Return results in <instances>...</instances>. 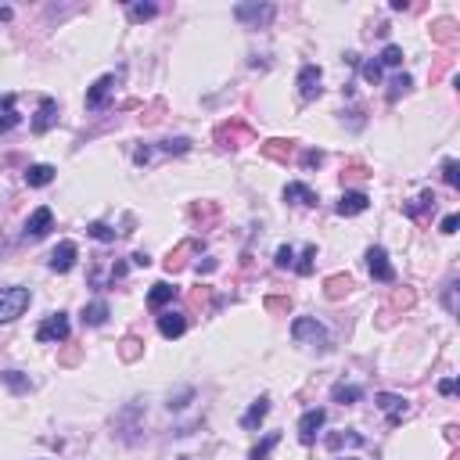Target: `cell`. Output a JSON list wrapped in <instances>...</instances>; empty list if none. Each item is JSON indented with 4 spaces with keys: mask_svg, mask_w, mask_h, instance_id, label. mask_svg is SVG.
<instances>
[{
    "mask_svg": "<svg viewBox=\"0 0 460 460\" xmlns=\"http://www.w3.org/2000/svg\"><path fill=\"white\" fill-rule=\"evenodd\" d=\"M33 302V291L22 284H11V288H0V324H11L18 320Z\"/></svg>",
    "mask_w": 460,
    "mask_h": 460,
    "instance_id": "6da1fadb",
    "label": "cell"
},
{
    "mask_svg": "<svg viewBox=\"0 0 460 460\" xmlns=\"http://www.w3.org/2000/svg\"><path fill=\"white\" fill-rule=\"evenodd\" d=\"M291 338H295L299 345H313V349H320V352H327V349H331V338H327L324 324H317V317H299L295 324H291Z\"/></svg>",
    "mask_w": 460,
    "mask_h": 460,
    "instance_id": "7a4b0ae2",
    "label": "cell"
},
{
    "mask_svg": "<svg viewBox=\"0 0 460 460\" xmlns=\"http://www.w3.org/2000/svg\"><path fill=\"white\" fill-rule=\"evenodd\" d=\"M252 137L256 133L245 119H230L216 126V144H223V148H245V144H252Z\"/></svg>",
    "mask_w": 460,
    "mask_h": 460,
    "instance_id": "3957f363",
    "label": "cell"
},
{
    "mask_svg": "<svg viewBox=\"0 0 460 460\" xmlns=\"http://www.w3.org/2000/svg\"><path fill=\"white\" fill-rule=\"evenodd\" d=\"M234 18L238 22H245V26H270L277 18V8L274 4H238L234 8Z\"/></svg>",
    "mask_w": 460,
    "mask_h": 460,
    "instance_id": "277c9868",
    "label": "cell"
},
{
    "mask_svg": "<svg viewBox=\"0 0 460 460\" xmlns=\"http://www.w3.org/2000/svg\"><path fill=\"white\" fill-rule=\"evenodd\" d=\"M367 270H370V277L381 281V284H392V281H395V270H392L388 252H385L381 245H370V248H367Z\"/></svg>",
    "mask_w": 460,
    "mask_h": 460,
    "instance_id": "5b68a950",
    "label": "cell"
},
{
    "mask_svg": "<svg viewBox=\"0 0 460 460\" xmlns=\"http://www.w3.org/2000/svg\"><path fill=\"white\" fill-rule=\"evenodd\" d=\"M374 403H378V410H385V417H388L392 428L410 413V403L403 400V395H395V392H378V395H374Z\"/></svg>",
    "mask_w": 460,
    "mask_h": 460,
    "instance_id": "8992f818",
    "label": "cell"
},
{
    "mask_svg": "<svg viewBox=\"0 0 460 460\" xmlns=\"http://www.w3.org/2000/svg\"><path fill=\"white\" fill-rule=\"evenodd\" d=\"M69 338V317L65 313H51V317L36 327V342H65Z\"/></svg>",
    "mask_w": 460,
    "mask_h": 460,
    "instance_id": "52a82bcc",
    "label": "cell"
},
{
    "mask_svg": "<svg viewBox=\"0 0 460 460\" xmlns=\"http://www.w3.org/2000/svg\"><path fill=\"white\" fill-rule=\"evenodd\" d=\"M76 256H79V248H76V241H61L54 252H51V259H47V266L54 270V274H69V270L76 266Z\"/></svg>",
    "mask_w": 460,
    "mask_h": 460,
    "instance_id": "ba28073f",
    "label": "cell"
},
{
    "mask_svg": "<svg viewBox=\"0 0 460 460\" xmlns=\"http://www.w3.org/2000/svg\"><path fill=\"white\" fill-rule=\"evenodd\" d=\"M54 227V213L47 205H40L36 213L26 220V238H33V241H40V238H47V230Z\"/></svg>",
    "mask_w": 460,
    "mask_h": 460,
    "instance_id": "9c48e42d",
    "label": "cell"
},
{
    "mask_svg": "<svg viewBox=\"0 0 460 460\" xmlns=\"http://www.w3.org/2000/svg\"><path fill=\"white\" fill-rule=\"evenodd\" d=\"M320 79H324L320 65H302V72H299V94H302V101L320 97Z\"/></svg>",
    "mask_w": 460,
    "mask_h": 460,
    "instance_id": "30bf717a",
    "label": "cell"
},
{
    "mask_svg": "<svg viewBox=\"0 0 460 460\" xmlns=\"http://www.w3.org/2000/svg\"><path fill=\"white\" fill-rule=\"evenodd\" d=\"M324 421H327V413H324V410H306V413H302V421H299V443L309 446L313 438H317V432L324 428Z\"/></svg>",
    "mask_w": 460,
    "mask_h": 460,
    "instance_id": "8fae6325",
    "label": "cell"
},
{
    "mask_svg": "<svg viewBox=\"0 0 460 460\" xmlns=\"http://www.w3.org/2000/svg\"><path fill=\"white\" fill-rule=\"evenodd\" d=\"M58 122V101L54 97H40V108H36V119H33V133H47Z\"/></svg>",
    "mask_w": 460,
    "mask_h": 460,
    "instance_id": "7c38bea8",
    "label": "cell"
},
{
    "mask_svg": "<svg viewBox=\"0 0 460 460\" xmlns=\"http://www.w3.org/2000/svg\"><path fill=\"white\" fill-rule=\"evenodd\" d=\"M115 90V76H101L94 87L87 90V108L90 112H97V108H104V101H108V94Z\"/></svg>",
    "mask_w": 460,
    "mask_h": 460,
    "instance_id": "4fadbf2b",
    "label": "cell"
},
{
    "mask_svg": "<svg viewBox=\"0 0 460 460\" xmlns=\"http://www.w3.org/2000/svg\"><path fill=\"white\" fill-rule=\"evenodd\" d=\"M367 205H370V198L363 191H345L338 198V216H360V213H367Z\"/></svg>",
    "mask_w": 460,
    "mask_h": 460,
    "instance_id": "5bb4252c",
    "label": "cell"
},
{
    "mask_svg": "<svg viewBox=\"0 0 460 460\" xmlns=\"http://www.w3.org/2000/svg\"><path fill=\"white\" fill-rule=\"evenodd\" d=\"M187 331V317H183V313H162V317H158V334H162V338H180V334Z\"/></svg>",
    "mask_w": 460,
    "mask_h": 460,
    "instance_id": "9a60e30c",
    "label": "cell"
},
{
    "mask_svg": "<svg viewBox=\"0 0 460 460\" xmlns=\"http://www.w3.org/2000/svg\"><path fill=\"white\" fill-rule=\"evenodd\" d=\"M176 299V284H170V281H158V284H151V291H148V309H162V306H170Z\"/></svg>",
    "mask_w": 460,
    "mask_h": 460,
    "instance_id": "2e32d148",
    "label": "cell"
},
{
    "mask_svg": "<svg viewBox=\"0 0 460 460\" xmlns=\"http://www.w3.org/2000/svg\"><path fill=\"white\" fill-rule=\"evenodd\" d=\"M284 202H291V205H317V191L306 187V183H299V180H291L284 187Z\"/></svg>",
    "mask_w": 460,
    "mask_h": 460,
    "instance_id": "e0dca14e",
    "label": "cell"
},
{
    "mask_svg": "<svg viewBox=\"0 0 460 460\" xmlns=\"http://www.w3.org/2000/svg\"><path fill=\"white\" fill-rule=\"evenodd\" d=\"M191 252H198V241H180L176 248L170 256H165V270H170V274H176V270H183L187 266V256Z\"/></svg>",
    "mask_w": 460,
    "mask_h": 460,
    "instance_id": "ac0fdd59",
    "label": "cell"
},
{
    "mask_svg": "<svg viewBox=\"0 0 460 460\" xmlns=\"http://www.w3.org/2000/svg\"><path fill=\"white\" fill-rule=\"evenodd\" d=\"M349 291H352V277H349V274H334V277H327V281H324V295H327L331 302L345 299Z\"/></svg>",
    "mask_w": 460,
    "mask_h": 460,
    "instance_id": "d6986e66",
    "label": "cell"
},
{
    "mask_svg": "<svg viewBox=\"0 0 460 460\" xmlns=\"http://www.w3.org/2000/svg\"><path fill=\"white\" fill-rule=\"evenodd\" d=\"M432 40H435V44H446V47H453L457 40H460V33H457V22H453V18H438V22L432 26Z\"/></svg>",
    "mask_w": 460,
    "mask_h": 460,
    "instance_id": "ffe728a7",
    "label": "cell"
},
{
    "mask_svg": "<svg viewBox=\"0 0 460 460\" xmlns=\"http://www.w3.org/2000/svg\"><path fill=\"white\" fill-rule=\"evenodd\" d=\"M331 400L334 403H342V406H352V403H360L363 400V388L360 385H345V381H338L331 388Z\"/></svg>",
    "mask_w": 460,
    "mask_h": 460,
    "instance_id": "44dd1931",
    "label": "cell"
},
{
    "mask_svg": "<svg viewBox=\"0 0 460 460\" xmlns=\"http://www.w3.org/2000/svg\"><path fill=\"white\" fill-rule=\"evenodd\" d=\"M266 413H270V400H266V395H259V400L245 410V417H241V428H259Z\"/></svg>",
    "mask_w": 460,
    "mask_h": 460,
    "instance_id": "7402d4cb",
    "label": "cell"
},
{
    "mask_svg": "<svg viewBox=\"0 0 460 460\" xmlns=\"http://www.w3.org/2000/svg\"><path fill=\"white\" fill-rule=\"evenodd\" d=\"M51 180H54V165H47V162H36V165L26 170V183L29 187H47Z\"/></svg>",
    "mask_w": 460,
    "mask_h": 460,
    "instance_id": "603a6c76",
    "label": "cell"
},
{
    "mask_svg": "<svg viewBox=\"0 0 460 460\" xmlns=\"http://www.w3.org/2000/svg\"><path fill=\"white\" fill-rule=\"evenodd\" d=\"M104 320H108V302H104V299L83 306V324H87V327H101Z\"/></svg>",
    "mask_w": 460,
    "mask_h": 460,
    "instance_id": "cb8c5ba5",
    "label": "cell"
},
{
    "mask_svg": "<svg viewBox=\"0 0 460 460\" xmlns=\"http://www.w3.org/2000/svg\"><path fill=\"white\" fill-rule=\"evenodd\" d=\"M18 126V112H15V94H4L0 101V133H8Z\"/></svg>",
    "mask_w": 460,
    "mask_h": 460,
    "instance_id": "d4e9b609",
    "label": "cell"
},
{
    "mask_svg": "<svg viewBox=\"0 0 460 460\" xmlns=\"http://www.w3.org/2000/svg\"><path fill=\"white\" fill-rule=\"evenodd\" d=\"M428 208H435V195L432 191H425L421 198H413V202H406L403 205V216H410V220H421Z\"/></svg>",
    "mask_w": 460,
    "mask_h": 460,
    "instance_id": "484cf974",
    "label": "cell"
},
{
    "mask_svg": "<svg viewBox=\"0 0 460 460\" xmlns=\"http://www.w3.org/2000/svg\"><path fill=\"white\" fill-rule=\"evenodd\" d=\"M263 155L274 158V162H288V158H291V140H281V137L266 140V144H263Z\"/></svg>",
    "mask_w": 460,
    "mask_h": 460,
    "instance_id": "4316f807",
    "label": "cell"
},
{
    "mask_svg": "<svg viewBox=\"0 0 460 460\" xmlns=\"http://www.w3.org/2000/svg\"><path fill=\"white\" fill-rule=\"evenodd\" d=\"M363 443H367V438H363L360 432H352V428L327 435V446H331V450H338V446H363Z\"/></svg>",
    "mask_w": 460,
    "mask_h": 460,
    "instance_id": "83f0119b",
    "label": "cell"
},
{
    "mask_svg": "<svg viewBox=\"0 0 460 460\" xmlns=\"http://www.w3.org/2000/svg\"><path fill=\"white\" fill-rule=\"evenodd\" d=\"M140 352H144V342L137 338V334H126V338L119 342V360L133 363V360H140Z\"/></svg>",
    "mask_w": 460,
    "mask_h": 460,
    "instance_id": "f1b7e54d",
    "label": "cell"
},
{
    "mask_svg": "<svg viewBox=\"0 0 460 460\" xmlns=\"http://www.w3.org/2000/svg\"><path fill=\"white\" fill-rule=\"evenodd\" d=\"M0 381H4L15 395H22V392H29V388H33V381L26 378L22 370H4V374H0Z\"/></svg>",
    "mask_w": 460,
    "mask_h": 460,
    "instance_id": "f546056e",
    "label": "cell"
},
{
    "mask_svg": "<svg viewBox=\"0 0 460 460\" xmlns=\"http://www.w3.org/2000/svg\"><path fill=\"white\" fill-rule=\"evenodd\" d=\"M187 213H191V220H202V223H213V220L220 216V205H216V202H202V205L195 202L191 208H187Z\"/></svg>",
    "mask_w": 460,
    "mask_h": 460,
    "instance_id": "4dcf8cb0",
    "label": "cell"
},
{
    "mask_svg": "<svg viewBox=\"0 0 460 460\" xmlns=\"http://www.w3.org/2000/svg\"><path fill=\"white\" fill-rule=\"evenodd\" d=\"M277 443H281V435H277V432H270V435L263 438L259 446H252V453H248V460H266L270 453H274V446H277Z\"/></svg>",
    "mask_w": 460,
    "mask_h": 460,
    "instance_id": "1f68e13d",
    "label": "cell"
},
{
    "mask_svg": "<svg viewBox=\"0 0 460 460\" xmlns=\"http://www.w3.org/2000/svg\"><path fill=\"white\" fill-rule=\"evenodd\" d=\"M388 87H392V90H388V101H400V94H406V90L413 87V79H410L406 72H400V76L388 83Z\"/></svg>",
    "mask_w": 460,
    "mask_h": 460,
    "instance_id": "d6a6232c",
    "label": "cell"
},
{
    "mask_svg": "<svg viewBox=\"0 0 460 460\" xmlns=\"http://www.w3.org/2000/svg\"><path fill=\"white\" fill-rule=\"evenodd\" d=\"M162 151H165V155H187V151H191V140H187V137L162 140Z\"/></svg>",
    "mask_w": 460,
    "mask_h": 460,
    "instance_id": "836d02e7",
    "label": "cell"
},
{
    "mask_svg": "<svg viewBox=\"0 0 460 460\" xmlns=\"http://www.w3.org/2000/svg\"><path fill=\"white\" fill-rule=\"evenodd\" d=\"M126 11H130L133 22H148V18H155V15H158V8H155V4H130Z\"/></svg>",
    "mask_w": 460,
    "mask_h": 460,
    "instance_id": "e575fe53",
    "label": "cell"
},
{
    "mask_svg": "<svg viewBox=\"0 0 460 460\" xmlns=\"http://www.w3.org/2000/svg\"><path fill=\"white\" fill-rule=\"evenodd\" d=\"M87 234H90V238H94V241H115V230H112V227H108V223H101V220H97V223H90V227H87Z\"/></svg>",
    "mask_w": 460,
    "mask_h": 460,
    "instance_id": "d590c367",
    "label": "cell"
},
{
    "mask_svg": "<svg viewBox=\"0 0 460 460\" xmlns=\"http://www.w3.org/2000/svg\"><path fill=\"white\" fill-rule=\"evenodd\" d=\"M274 266H277V270L295 266V248H291V245H281V248H277V256H274Z\"/></svg>",
    "mask_w": 460,
    "mask_h": 460,
    "instance_id": "8d00e7d4",
    "label": "cell"
},
{
    "mask_svg": "<svg viewBox=\"0 0 460 460\" xmlns=\"http://www.w3.org/2000/svg\"><path fill=\"white\" fill-rule=\"evenodd\" d=\"M443 180H446L450 187H460V162H457V158H446V162H443Z\"/></svg>",
    "mask_w": 460,
    "mask_h": 460,
    "instance_id": "74e56055",
    "label": "cell"
},
{
    "mask_svg": "<svg viewBox=\"0 0 460 460\" xmlns=\"http://www.w3.org/2000/svg\"><path fill=\"white\" fill-rule=\"evenodd\" d=\"M378 65H403V47H395V44H388L385 51H381V61H378Z\"/></svg>",
    "mask_w": 460,
    "mask_h": 460,
    "instance_id": "f35d334b",
    "label": "cell"
},
{
    "mask_svg": "<svg viewBox=\"0 0 460 460\" xmlns=\"http://www.w3.org/2000/svg\"><path fill=\"white\" fill-rule=\"evenodd\" d=\"M313 259H317V245H306V252H302V263H295V270L302 277H309L313 274Z\"/></svg>",
    "mask_w": 460,
    "mask_h": 460,
    "instance_id": "ab89813d",
    "label": "cell"
},
{
    "mask_svg": "<svg viewBox=\"0 0 460 460\" xmlns=\"http://www.w3.org/2000/svg\"><path fill=\"white\" fill-rule=\"evenodd\" d=\"M263 306H266V313H291V299H284V295H270Z\"/></svg>",
    "mask_w": 460,
    "mask_h": 460,
    "instance_id": "60d3db41",
    "label": "cell"
},
{
    "mask_svg": "<svg viewBox=\"0 0 460 460\" xmlns=\"http://www.w3.org/2000/svg\"><path fill=\"white\" fill-rule=\"evenodd\" d=\"M360 72H363V79H367V83H378V79H381V65H378V61H363Z\"/></svg>",
    "mask_w": 460,
    "mask_h": 460,
    "instance_id": "b9f144b4",
    "label": "cell"
},
{
    "mask_svg": "<svg viewBox=\"0 0 460 460\" xmlns=\"http://www.w3.org/2000/svg\"><path fill=\"white\" fill-rule=\"evenodd\" d=\"M413 299H417V291L413 288H403V291H395V295H392V306H413Z\"/></svg>",
    "mask_w": 460,
    "mask_h": 460,
    "instance_id": "7bdbcfd3",
    "label": "cell"
},
{
    "mask_svg": "<svg viewBox=\"0 0 460 460\" xmlns=\"http://www.w3.org/2000/svg\"><path fill=\"white\" fill-rule=\"evenodd\" d=\"M79 360H83V349H65V352L58 356L61 367H72V363H79Z\"/></svg>",
    "mask_w": 460,
    "mask_h": 460,
    "instance_id": "ee69618b",
    "label": "cell"
},
{
    "mask_svg": "<svg viewBox=\"0 0 460 460\" xmlns=\"http://www.w3.org/2000/svg\"><path fill=\"white\" fill-rule=\"evenodd\" d=\"M302 165H306V170H320V165H324V151H306Z\"/></svg>",
    "mask_w": 460,
    "mask_h": 460,
    "instance_id": "f6af8a7d",
    "label": "cell"
},
{
    "mask_svg": "<svg viewBox=\"0 0 460 460\" xmlns=\"http://www.w3.org/2000/svg\"><path fill=\"white\" fill-rule=\"evenodd\" d=\"M443 302H446V309H450V313H457V281H450V284H446V299H443Z\"/></svg>",
    "mask_w": 460,
    "mask_h": 460,
    "instance_id": "bcb514c9",
    "label": "cell"
},
{
    "mask_svg": "<svg viewBox=\"0 0 460 460\" xmlns=\"http://www.w3.org/2000/svg\"><path fill=\"white\" fill-rule=\"evenodd\" d=\"M457 227H460V216H457V213H450V216L443 220V227H438V230H443V234H457Z\"/></svg>",
    "mask_w": 460,
    "mask_h": 460,
    "instance_id": "7dc6e473",
    "label": "cell"
},
{
    "mask_svg": "<svg viewBox=\"0 0 460 460\" xmlns=\"http://www.w3.org/2000/svg\"><path fill=\"white\" fill-rule=\"evenodd\" d=\"M345 176H367V165L363 162H349L345 165Z\"/></svg>",
    "mask_w": 460,
    "mask_h": 460,
    "instance_id": "c3c4849f",
    "label": "cell"
},
{
    "mask_svg": "<svg viewBox=\"0 0 460 460\" xmlns=\"http://www.w3.org/2000/svg\"><path fill=\"white\" fill-rule=\"evenodd\" d=\"M438 392H443V395H453V392H457V381H453V378H446V381H438Z\"/></svg>",
    "mask_w": 460,
    "mask_h": 460,
    "instance_id": "681fc988",
    "label": "cell"
},
{
    "mask_svg": "<svg viewBox=\"0 0 460 460\" xmlns=\"http://www.w3.org/2000/svg\"><path fill=\"white\" fill-rule=\"evenodd\" d=\"M220 263L216 259H205V263H198V274H213V270H216Z\"/></svg>",
    "mask_w": 460,
    "mask_h": 460,
    "instance_id": "f907efd6",
    "label": "cell"
},
{
    "mask_svg": "<svg viewBox=\"0 0 460 460\" xmlns=\"http://www.w3.org/2000/svg\"><path fill=\"white\" fill-rule=\"evenodd\" d=\"M130 259H133V266H151V259H148V256H144V252H133Z\"/></svg>",
    "mask_w": 460,
    "mask_h": 460,
    "instance_id": "816d5d0a",
    "label": "cell"
},
{
    "mask_svg": "<svg viewBox=\"0 0 460 460\" xmlns=\"http://www.w3.org/2000/svg\"><path fill=\"white\" fill-rule=\"evenodd\" d=\"M180 460H191V457H180Z\"/></svg>",
    "mask_w": 460,
    "mask_h": 460,
    "instance_id": "f5cc1de1",
    "label": "cell"
},
{
    "mask_svg": "<svg viewBox=\"0 0 460 460\" xmlns=\"http://www.w3.org/2000/svg\"><path fill=\"white\" fill-rule=\"evenodd\" d=\"M342 460H349V457H342Z\"/></svg>",
    "mask_w": 460,
    "mask_h": 460,
    "instance_id": "db71d44e",
    "label": "cell"
}]
</instances>
